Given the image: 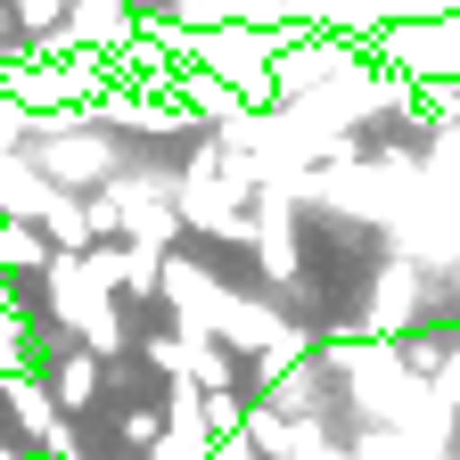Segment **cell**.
I'll use <instances>...</instances> for the list:
<instances>
[{
  "label": "cell",
  "instance_id": "cell-1",
  "mask_svg": "<svg viewBox=\"0 0 460 460\" xmlns=\"http://www.w3.org/2000/svg\"><path fill=\"white\" fill-rule=\"evenodd\" d=\"M49 263H58V247L41 239V222H9V214H0V271H9L17 288H33Z\"/></svg>",
  "mask_w": 460,
  "mask_h": 460
}]
</instances>
